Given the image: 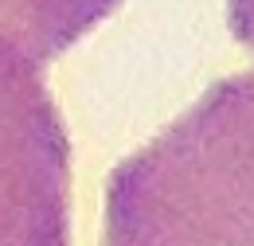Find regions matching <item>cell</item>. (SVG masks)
Wrapping results in <instances>:
<instances>
[{"label":"cell","mask_w":254,"mask_h":246,"mask_svg":"<svg viewBox=\"0 0 254 246\" xmlns=\"http://www.w3.org/2000/svg\"><path fill=\"white\" fill-rule=\"evenodd\" d=\"M70 239V141L39 62L0 31V246Z\"/></svg>","instance_id":"obj_1"},{"label":"cell","mask_w":254,"mask_h":246,"mask_svg":"<svg viewBox=\"0 0 254 246\" xmlns=\"http://www.w3.org/2000/svg\"><path fill=\"white\" fill-rule=\"evenodd\" d=\"M126 0H0V31L35 62L55 59Z\"/></svg>","instance_id":"obj_2"}]
</instances>
